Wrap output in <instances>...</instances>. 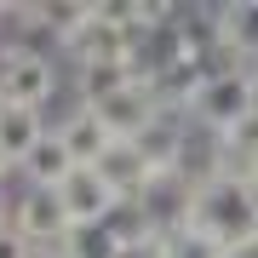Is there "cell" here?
Returning <instances> with one entry per match:
<instances>
[{"mask_svg": "<svg viewBox=\"0 0 258 258\" xmlns=\"http://www.w3.org/2000/svg\"><path fill=\"white\" fill-rule=\"evenodd\" d=\"M57 138H63V149L75 155V166H98L103 155H109L115 132L103 126V120H98L92 109H69L63 120H57Z\"/></svg>", "mask_w": 258, "mask_h": 258, "instance_id": "obj_7", "label": "cell"}, {"mask_svg": "<svg viewBox=\"0 0 258 258\" xmlns=\"http://www.w3.org/2000/svg\"><path fill=\"white\" fill-rule=\"evenodd\" d=\"M98 172L115 184V195H138V189L149 184V178L161 172V166H149L138 144H109V155L98 161Z\"/></svg>", "mask_w": 258, "mask_h": 258, "instance_id": "obj_9", "label": "cell"}, {"mask_svg": "<svg viewBox=\"0 0 258 258\" xmlns=\"http://www.w3.org/2000/svg\"><path fill=\"white\" fill-rule=\"evenodd\" d=\"M12 230H18L29 247H57V241H69V212L57 201V189H12Z\"/></svg>", "mask_w": 258, "mask_h": 258, "instance_id": "obj_2", "label": "cell"}, {"mask_svg": "<svg viewBox=\"0 0 258 258\" xmlns=\"http://www.w3.org/2000/svg\"><path fill=\"white\" fill-rule=\"evenodd\" d=\"M57 201H63V212H69V224L81 230V224H103L115 212V184L98 172V166H75V172L57 184Z\"/></svg>", "mask_w": 258, "mask_h": 258, "instance_id": "obj_4", "label": "cell"}, {"mask_svg": "<svg viewBox=\"0 0 258 258\" xmlns=\"http://www.w3.org/2000/svg\"><path fill=\"white\" fill-rule=\"evenodd\" d=\"M52 132V115L46 109H6L0 115V161L12 172H23V161L35 155V144Z\"/></svg>", "mask_w": 258, "mask_h": 258, "instance_id": "obj_6", "label": "cell"}, {"mask_svg": "<svg viewBox=\"0 0 258 258\" xmlns=\"http://www.w3.org/2000/svg\"><path fill=\"white\" fill-rule=\"evenodd\" d=\"M69 172H75V155L63 149V138H57V126H52L46 138L35 144V155L23 161L18 184H23V189H57V184H63V178H69Z\"/></svg>", "mask_w": 258, "mask_h": 258, "instance_id": "obj_8", "label": "cell"}, {"mask_svg": "<svg viewBox=\"0 0 258 258\" xmlns=\"http://www.w3.org/2000/svg\"><path fill=\"white\" fill-rule=\"evenodd\" d=\"M0 258H29V241L12 230V224H0Z\"/></svg>", "mask_w": 258, "mask_h": 258, "instance_id": "obj_13", "label": "cell"}, {"mask_svg": "<svg viewBox=\"0 0 258 258\" xmlns=\"http://www.w3.org/2000/svg\"><path fill=\"white\" fill-rule=\"evenodd\" d=\"M63 75H69V69L57 63L52 52L0 46V103H6V109H52Z\"/></svg>", "mask_w": 258, "mask_h": 258, "instance_id": "obj_1", "label": "cell"}, {"mask_svg": "<svg viewBox=\"0 0 258 258\" xmlns=\"http://www.w3.org/2000/svg\"><path fill=\"white\" fill-rule=\"evenodd\" d=\"M161 258H224V252H218V241H212V235H201V230H184V235L161 241Z\"/></svg>", "mask_w": 258, "mask_h": 258, "instance_id": "obj_12", "label": "cell"}, {"mask_svg": "<svg viewBox=\"0 0 258 258\" xmlns=\"http://www.w3.org/2000/svg\"><path fill=\"white\" fill-rule=\"evenodd\" d=\"M29 258H69V247L57 241V247H29Z\"/></svg>", "mask_w": 258, "mask_h": 258, "instance_id": "obj_14", "label": "cell"}, {"mask_svg": "<svg viewBox=\"0 0 258 258\" xmlns=\"http://www.w3.org/2000/svg\"><path fill=\"white\" fill-rule=\"evenodd\" d=\"M241 258H258V241H252V247H247V252H241Z\"/></svg>", "mask_w": 258, "mask_h": 258, "instance_id": "obj_17", "label": "cell"}, {"mask_svg": "<svg viewBox=\"0 0 258 258\" xmlns=\"http://www.w3.org/2000/svg\"><path fill=\"white\" fill-rule=\"evenodd\" d=\"M218 40L235 46L247 63H258V0H230V6H218Z\"/></svg>", "mask_w": 258, "mask_h": 258, "instance_id": "obj_10", "label": "cell"}, {"mask_svg": "<svg viewBox=\"0 0 258 258\" xmlns=\"http://www.w3.org/2000/svg\"><path fill=\"white\" fill-rule=\"evenodd\" d=\"M247 81H252V109H258V63L247 69Z\"/></svg>", "mask_w": 258, "mask_h": 258, "instance_id": "obj_16", "label": "cell"}, {"mask_svg": "<svg viewBox=\"0 0 258 258\" xmlns=\"http://www.w3.org/2000/svg\"><path fill=\"white\" fill-rule=\"evenodd\" d=\"M0 115H6V103H0Z\"/></svg>", "mask_w": 258, "mask_h": 258, "instance_id": "obj_18", "label": "cell"}, {"mask_svg": "<svg viewBox=\"0 0 258 258\" xmlns=\"http://www.w3.org/2000/svg\"><path fill=\"white\" fill-rule=\"evenodd\" d=\"M0 224H12V189L0 184Z\"/></svg>", "mask_w": 258, "mask_h": 258, "instance_id": "obj_15", "label": "cell"}, {"mask_svg": "<svg viewBox=\"0 0 258 258\" xmlns=\"http://www.w3.org/2000/svg\"><path fill=\"white\" fill-rule=\"evenodd\" d=\"M92 115H98L103 126L115 132V144H132V138H138V132L149 126V120L161 115V98H155V86H144V81H132L126 92H115L109 103H98Z\"/></svg>", "mask_w": 258, "mask_h": 258, "instance_id": "obj_5", "label": "cell"}, {"mask_svg": "<svg viewBox=\"0 0 258 258\" xmlns=\"http://www.w3.org/2000/svg\"><path fill=\"white\" fill-rule=\"evenodd\" d=\"M35 18H40V29L57 40V52H63L69 40L92 23V0H35Z\"/></svg>", "mask_w": 258, "mask_h": 258, "instance_id": "obj_11", "label": "cell"}, {"mask_svg": "<svg viewBox=\"0 0 258 258\" xmlns=\"http://www.w3.org/2000/svg\"><path fill=\"white\" fill-rule=\"evenodd\" d=\"M241 115H252V81L247 75H207L189 103V120L207 132H230Z\"/></svg>", "mask_w": 258, "mask_h": 258, "instance_id": "obj_3", "label": "cell"}]
</instances>
